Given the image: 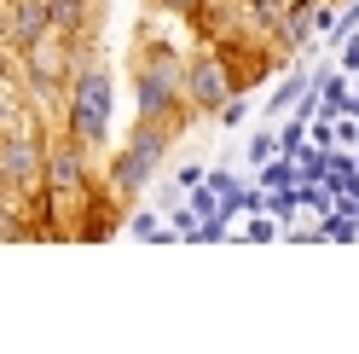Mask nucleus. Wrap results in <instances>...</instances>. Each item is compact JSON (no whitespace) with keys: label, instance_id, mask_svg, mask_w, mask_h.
I'll return each mask as SVG.
<instances>
[{"label":"nucleus","instance_id":"nucleus-6","mask_svg":"<svg viewBox=\"0 0 359 354\" xmlns=\"http://www.w3.org/2000/svg\"><path fill=\"white\" fill-rule=\"evenodd\" d=\"M47 6H53V29L76 35V41H87L104 24V0H47Z\"/></svg>","mask_w":359,"mask_h":354},{"label":"nucleus","instance_id":"nucleus-12","mask_svg":"<svg viewBox=\"0 0 359 354\" xmlns=\"http://www.w3.org/2000/svg\"><path fill=\"white\" fill-rule=\"evenodd\" d=\"M342 70H359V35H348V47H342Z\"/></svg>","mask_w":359,"mask_h":354},{"label":"nucleus","instance_id":"nucleus-5","mask_svg":"<svg viewBox=\"0 0 359 354\" xmlns=\"http://www.w3.org/2000/svg\"><path fill=\"white\" fill-rule=\"evenodd\" d=\"M238 93L243 87H238V70H232L226 53L203 47V53L186 58V105H191V117H220Z\"/></svg>","mask_w":359,"mask_h":354},{"label":"nucleus","instance_id":"nucleus-9","mask_svg":"<svg viewBox=\"0 0 359 354\" xmlns=\"http://www.w3.org/2000/svg\"><path fill=\"white\" fill-rule=\"evenodd\" d=\"M273 157H278V134H273V128H261V134L250 140V163H261V169H266Z\"/></svg>","mask_w":359,"mask_h":354},{"label":"nucleus","instance_id":"nucleus-10","mask_svg":"<svg viewBox=\"0 0 359 354\" xmlns=\"http://www.w3.org/2000/svg\"><path fill=\"white\" fill-rule=\"evenodd\" d=\"M151 6H156V12H168V18H197L209 0H151Z\"/></svg>","mask_w":359,"mask_h":354},{"label":"nucleus","instance_id":"nucleus-3","mask_svg":"<svg viewBox=\"0 0 359 354\" xmlns=\"http://www.w3.org/2000/svg\"><path fill=\"white\" fill-rule=\"evenodd\" d=\"M110 99H116V87H110V70L99 64V53H93V35L81 41V64H76V81H70V93H64V105H58V117H64V134L70 140H81L87 151H104V140H110Z\"/></svg>","mask_w":359,"mask_h":354},{"label":"nucleus","instance_id":"nucleus-7","mask_svg":"<svg viewBox=\"0 0 359 354\" xmlns=\"http://www.w3.org/2000/svg\"><path fill=\"white\" fill-rule=\"evenodd\" d=\"M313 29H319V6H313V0H290V6H284V24H278V47H284V53H302Z\"/></svg>","mask_w":359,"mask_h":354},{"label":"nucleus","instance_id":"nucleus-4","mask_svg":"<svg viewBox=\"0 0 359 354\" xmlns=\"http://www.w3.org/2000/svg\"><path fill=\"white\" fill-rule=\"evenodd\" d=\"M76 64H81V41L64 35V29H47L41 41H29L24 53H12V76L24 81V93L41 110H53V105H64V93H70Z\"/></svg>","mask_w":359,"mask_h":354},{"label":"nucleus","instance_id":"nucleus-11","mask_svg":"<svg viewBox=\"0 0 359 354\" xmlns=\"http://www.w3.org/2000/svg\"><path fill=\"white\" fill-rule=\"evenodd\" d=\"M243 117H250V105H243V93H238V99H232V105H226V110H220V122H226V128H238V122H243Z\"/></svg>","mask_w":359,"mask_h":354},{"label":"nucleus","instance_id":"nucleus-1","mask_svg":"<svg viewBox=\"0 0 359 354\" xmlns=\"http://www.w3.org/2000/svg\"><path fill=\"white\" fill-rule=\"evenodd\" d=\"M186 58L191 53H180L168 47V41H133V110L151 122H180L186 128L191 122V105H186Z\"/></svg>","mask_w":359,"mask_h":354},{"label":"nucleus","instance_id":"nucleus-8","mask_svg":"<svg viewBox=\"0 0 359 354\" xmlns=\"http://www.w3.org/2000/svg\"><path fill=\"white\" fill-rule=\"evenodd\" d=\"M307 70H296V76H290V81H278L273 87V99H266V117H273V122H284V117H296V110H302V99H307Z\"/></svg>","mask_w":359,"mask_h":354},{"label":"nucleus","instance_id":"nucleus-2","mask_svg":"<svg viewBox=\"0 0 359 354\" xmlns=\"http://www.w3.org/2000/svg\"><path fill=\"white\" fill-rule=\"evenodd\" d=\"M174 140H180V122L133 117L128 140L116 145V157L104 163V197H110V204H133V197H145V186L156 181V174H163Z\"/></svg>","mask_w":359,"mask_h":354}]
</instances>
